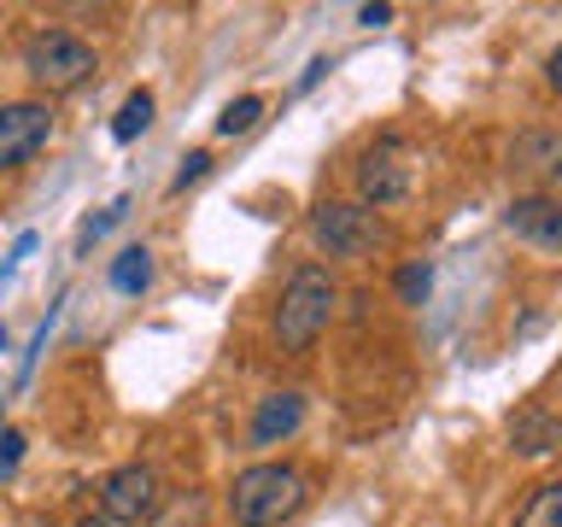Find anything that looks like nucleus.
I'll return each instance as SVG.
<instances>
[{
  "label": "nucleus",
  "instance_id": "f257e3e1",
  "mask_svg": "<svg viewBox=\"0 0 562 527\" xmlns=\"http://www.w3.org/2000/svg\"><path fill=\"white\" fill-rule=\"evenodd\" d=\"M334 305H340V288H334V276L323 264H299L288 276V288H281V305H276V346L299 358V351H311L323 340V328L334 323Z\"/></svg>",
  "mask_w": 562,
  "mask_h": 527
},
{
  "label": "nucleus",
  "instance_id": "f03ea898",
  "mask_svg": "<svg viewBox=\"0 0 562 527\" xmlns=\"http://www.w3.org/2000/svg\"><path fill=\"white\" fill-rule=\"evenodd\" d=\"M305 509V474L293 463H252L228 486V522L235 527H281Z\"/></svg>",
  "mask_w": 562,
  "mask_h": 527
},
{
  "label": "nucleus",
  "instance_id": "7ed1b4c3",
  "mask_svg": "<svg viewBox=\"0 0 562 527\" xmlns=\"http://www.w3.org/2000/svg\"><path fill=\"white\" fill-rule=\"evenodd\" d=\"M94 70H100L94 47L70 30H35L24 42V77L42 88V94H77Z\"/></svg>",
  "mask_w": 562,
  "mask_h": 527
},
{
  "label": "nucleus",
  "instance_id": "20e7f679",
  "mask_svg": "<svg viewBox=\"0 0 562 527\" xmlns=\"http://www.w3.org/2000/svg\"><path fill=\"white\" fill-rule=\"evenodd\" d=\"M416 188V165H411V147L404 135H381L369 141L363 158H358V205H398L404 193Z\"/></svg>",
  "mask_w": 562,
  "mask_h": 527
},
{
  "label": "nucleus",
  "instance_id": "39448f33",
  "mask_svg": "<svg viewBox=\"0 0 562 527\" xmlns=\"http://www.w3.org/2000/svg\"><path fill=\"white\" fill-rule=\"evenodd\" d=\"M311 235L328 258H363V253H375L381 223H375V211L358 205V200H323L311 211Z\"/></svg>",
  "mask_w": 562,
  "mask_h": 527
},
{
  "label": "nucleus",
  "instance_id": "423d86ee",
  "mask_svg": "<svg viewBox=\"0 0 562 527\" xmlns=\"http://www.w3.org/2000/svg\"><path fill=\"white\" fill-rule=\"evenodd\" d=\"M158 504H165V486H158V469H147V463H123L100 481V516L117 527L153 522Z\"/></svg>",
  "mask_w": 562,
  "mask_h": 527
},
{
  "label": "nucleus",
  "instance_id": "0eeeda50",
  "mask_svg": "<svg viewBox=\"0 0 562 527\" xmlns=\"http://www.w3.org/2000/svg\"><path fill=\"white\" fill-rule=\"evenodd\" d=\"M53 135V105L47 100H7L0 105V170H24Z\"/></svg>",
  "mask_w": 562,
  "mask_h": 527
},
{
  "label": "nucleus",
  "instance_id": "6e6552de",
  "mask_svg": "<svg viewBox=\"0 0 562 527\" xmlns=\"http://www.w3.org/2000/svg\"><path fill=\"white\" fill-rule=\"evenodd\" d=\"M504 228L527 246H539V253H557L562 246V205L551 193H516L504 211Z\"/></svg>",
  "mask_w": 562,
  "mask_h": 527
},
{
  "label": "nucleus",
  "instance_id": "1a4fd4ad",
  "mask_svg": "<svg viewBox=\"0 0 562 527\" xmlns=\"http://www.w3.org/2000/svg\"><path fill=\"white\" fill-rule=\"evenodd\" d=\"M299 428H305V393H263L258 411H252V428H246V439L263 451V446H281V439H293Z\"/></svg>",
  "mask_w": 562,
  "mask_h": 527
},
{
  "label": "nucleus",
  "instance_id": "9d476101",
  "mask_svg": "<svg viewBox=\"0 0 562 527\" xmlns=\"http://www.w3.org/2000/svg\"><path fill=\"white\" fill-rule=\"evenodd\" d=\"M562 446V422L544 411V404H521L509 416V451L516 457H551Z\"/></svg>",
  "mask_w": 562,
  "mask_h": 527
},
{
  "label": "nucleus",
  "instance_id": "9b49d317",
  "mask_svg": "<svg viewBox=\"0 0 562 527\" xmlns=\"http://www.w3.org/2000/svg\"><path fill=\"white\" fill-rule=\"evenodd\" d=\"M509 527H562V486L557 481H539L527 492V504L516 509V522Z\"/></svg>",
  "mask_w": 562,
  "mask_h": 527
},
{
  "label": "nucleus",
  "instance_id": "f8f14e48",
  "mask_svg": "<svg viewBox=\"0 0 562 527\" xmlns=\"http://www.w3.org/2000/svg\"><path fill=\"white\" fill-rule=\"evenodd\" d=\"M509 158H516V170H557L562 165V141L551 130H527L516 147H509Z\"/></svg>",
  "mask_w": 562,
  "mask_h": 527
},
{
  "label": "nucleus",
  "instance_id": "ddd939ff",
  "mask_svg": "<svg viewBox=\"0 0 562 527\" xmlns=\"http://www.w3.org/2000/svg\"><path fill=\"white\" fill-rule=\"evenodd\" d=\"M147 281H153V253H147V246L117 253V264H112V288L117 293H147Z\"/></svg>",
  "mask_w": 562,
  "mask_h": 527
},
{
  "label": "nucleus",
  "instance_id": "4468645a",
  "mask_svg": "<svg viewBox=\"0 0 562 527\" xmlns=\"http://www.w3.org/2000/svg\"><path fill=\"white\" fill-rule=\"evenodd\" d=\"M147 123H153V94H147V88H135V94L117 105V117H112V135H117V141H135L140 130H147Z\"/></svg>",
  "mask_w": 562,
  "mask_h": 527
},
{
  "label": "nucleus",
  "instance_id": "2eb2a0df",
  "mask_svg": "<svg viewBox=\"0 0 562 527\" xmlns=\"http://www.w3.org/2000/svg\"><path fill=\"white\" fill-rule=\"evenodd\" d=\"M258 117H263V94H240V100H228V105H223L217 135H246Z\"/></svg>",
  "mask_w": 562,
  "mask_h": 527
},
{
  "label": "nucleus",
  "instance_id": "dca6fc26",
  "mask_svg": "<svg viewBox=\"0 0 562 527\" xmlns=\"http://www.w3.org/2000/svg\"><path fill=\"white\" fill-rule=\"evenodd\" d=\"M428 288H434V270H428V264H404V270H398V299H404V305H422V299H428Z\"/></svg>",
  "mask_w": 562,
  "mask_h": 527
},
{
  "label": "nucleus",
  "instance_id": "f3484780",
  "mask_svg": "<svg viewBox=\"0 0 562 527\" xmlns=\"http://www.w3.org/2000/svg\"><path fill=\"white\" fill-rule=\"evenodd\" d=\"M205 170H211V153H188V158H182V170H176V182H170V188L182 193V188H193V182H200Z\"/></svg>",
  "mask_w": 562,
  "mask_h": 527
},
{
  "label": "nucleus",
  "instance_id": "a211bd4d",
  "mask_svg": "<svg viewBox=\"0 0 562 527\" xmlns=\"http://www.w3.org/2000/svg\"><path fill=\"white\" fill-rule=\"evenodd\" d=\"M386 18H393V7H363V12H358V24L375 30V24H386Z\"/></svg>",
  "mask_w": 562,
  "mask_h": 527
},
{
  "label": "nucleus",
  "instance_id": "6ab92c4d",
  "mask_svg": "<svg viewBox=\"0 0 562 527\" xmlns=\"http://www.w3.org/2000/svg\"><path fill=\"white\" fill-rule=\"evenodd\" d=\"M18 446H24V439H18V434H7V451H0V474H7V469L18 463Z\"/></svg>",
  "mask_w": 562,
  "mask_h": 527
},
{
  "label": "nucleus",
  "instance_id": "aec40b11",
  "mask_svg": "<svg viewBox=\"0 0 562 527\" xmlns=\"http://www.w3.org/2000/svg\"><path fill=\"white\" fill-rule=\"evenodd\" d=\"M18 527H53V516H24V522H18Z\"/></svg>",
  "mask_w": 562,
  "mask_h": 527
},
{
  "label": "nucleus",
  "instance_id": "412c9836",
  "mask_svg": "<svg viewBox=\"0 0 562 527\" xmlns=\"http://www.w3.org/2000/svg\"><path fill=\"white\" fill-rule=\"evenodd\" d=\"M77 527H112V522H105V516H82Z\"/></svg>",
  "mask_w": 562,
  "mask_h": 527
},
{
  "label": "nucleus",
  "instance_id": "4be33fe9",
  "mask_svg": "<svg viewBox=\"0 0 562 527\" xmlns=\"http://www.w3.org/2000/svg\"><path fill=\"white\" fill-rule=\"evenodd\" d=\"M0 346H7V328H0Z\"/></svg>",
  "mask_w": 562,
  "mask_h": 527
}]
</instances>
